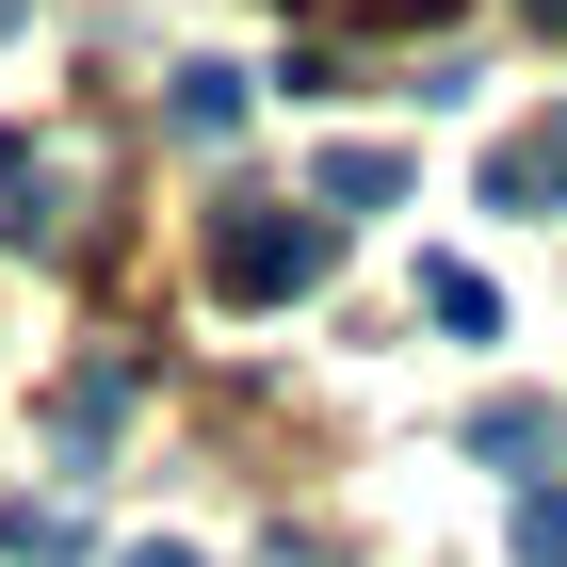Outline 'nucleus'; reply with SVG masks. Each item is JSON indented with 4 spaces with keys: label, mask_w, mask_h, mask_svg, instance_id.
I'll use <instances>...</instances> for the list:
<instances>
[{
    "label": "nucleus",
    "mask_w": 567,
    "mask_h": 567,
    "mask_svg": "<svg viewBox=\"0 0 567 567\" xmlns=\"http://www.w3.org/2000/svg\"><path fill=\"white\" fill-rule=\"evenodd\" d=\"M503 551H519V567H567V486H535L519 519H503Z\"/></svg>",
    "instance_id": "nucleus-7"
},
{
    "label": "nucleus",
    "mask_w": 567,
    "mask_h": 567,
    "mask_svg": "<svg viewBox=\"0 0 567 567\" xmlns=\"http://www.w3.org/2000/svg\"><path fill=\"white\" fill-rule=\"evenodd\" d=\"M486 212H567V114H535V131L486 146Z\"/></svg>",
    "instance_id": "nucleus-2"
},
{
    "label": "nucleus",
    "mask_w": 567,
    "mask_h": 567,
    "mask_svg": "<svg viewBox=\"0 0 567 567\" xmlns=\"http://www.w3.org/2000/svg\"><path fill=\"white\" fill-rule=\"evenodd\" d=\"M131 567H212V551H195V535H146V551H131Z\"/></svg>",
    "instance_id": "nucleus-8"
},
{
    "label": "nucleus",
    "mask_w": 567,
    "mask_h": 567,
    "mask_svg": "<svg viewBox=\"0 0 567 567\" xmlns=\"http://www.w3.org/2000/svg\"><path fill=\"white\" fill-rule=\"evenodd\" d=\"M422 308H437V324H454V341H503V292H486L471 260H437V276H422Z\"/></svg>",
    "instance_id": "nucleus-6"
},
{
    "label": "nucleus",
    "mask_w": 567,
    "mask_h": 567,
    "mask_svg": "<svg viewBox=\"0 0 567 567\" xmlns=\"http://www.w3.org/2000/svg\"><path fill=\"white\" fill-rule=\"evenodd\" d=\"M17 17H33V0H0V33H17Z\"/></svg>",
    "instance_id": "nucleus-9"
},
{
    "label": "nucleus",
    "mask_w": 567,
    "mask_h": 567,
    "mask_svg": "<svg viewBox=\"0 0 567 567\" xmlns=\"http://www.w3.org/2000/svg\"><path fill=\"white\" fill-rule=\"evenodd\" d=\"M114 422H131V373H65L49 437H65V454H114Z\"/></svg>",
    "instance_id": "nucleus-3"
},
{
    "label": "nucleus",
    "mask_w": 567,
    "mask_h": 567,
    "mask_svg": "<svg viewBox=\"0 0 567 567\" xmlns=\"http://www.w3.org/2000/svg\"><path fill=\"white\" fill-rule=\"evenodd\" d=\"M244 97H260L244 65H178V97H163V114H178V131H244Z\"/></svg>",
    "instance_id": "nucleus-5"
},
{
    "label": "nucleus",
    "mask_w": 567,
    "mask_h": 567,
    "mask_svg": "<svg viewBox=\"0 0 567 567\" xmlns=\"http://www.w3.org/2000/svg\"><path fill=\"white\" fill-rule=\"evenodd\" d=\"M390 195H405V146H341V163H324V227H341V212H390Z\"/></svg>",
    "instance_id": "nucleus-4"
},
{
    "label": "nucleus",
    "mask_w": 567,
    "mask_h": 567,
    "mask_svg": "<svg viewBox=\"0 0 567 567\" xmlns=\"http://www.w3.org/2000/svg\"><path fill=\"white\" fill-rule=\"evenodd\" d=\"M324 260H341V227H324V212H212V292H227V308L308 292Z\"/></svg>",
    "instance_id": "nucleus-1"
}]
</instances>
